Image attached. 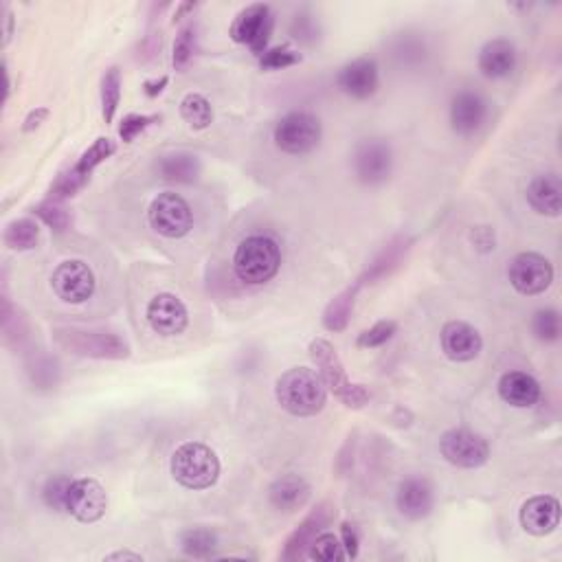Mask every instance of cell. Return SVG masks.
Instances as JSON below:
<instances>
[{
    "label": "cell",
    "instance_id": "obj_1",
    "mask_svg": "<svg viewBox=\"0 0 562 562\" xmlns=\"http://www.w3.org/2000/svg\"><path fill=\"white\" fill-rule=\"evenodd\" d=\"M275 398L279 407L297 418H310L323 411L328 400V387H325L319 372L310 367H292L286 374L277 378Z\"/></svg>",
    "mask_w": 562,
    "mask_h": 562
},
{
    "label": "cell",
    "instance_id": "obj_2",
    "mask_svg": "<svg viewBox=\"0 0 562 562\" xmlns=\"http://www.w3.org/2000/svg\"><path fill=\"white\" fill-rule=\"evenodd\" d=\"M281 266L279 244L268 235H249L233 255V271L249 286H262L271 281Z\"/></svg>",
    "mask_w": 562,
    "mask_h": 562
},
{
    "label": "cell",
    "instance_id": "obj_3",
    "mask_svg": "<svg viewBox=\"0 0 562 562\" xmlns=\"http://www.w3.org/2000/svg\"><path fill=\"white\" fill-rule=\"evenodd\" d=\"M172 475L187 490H207L220 479V459L207 444L185 442L172 455Z\"/></svg>",
    "mask_w": 562,
    "mask_h": 562
},
{
    "label": "cell",
    "instance_id": "obj_4",
    "mask_svg": "<svg viewBox=\"0 0 562 562\" xmlns=\"http://www.w3.org/2000/svg\"><path fill=\"white\" fill-rule=\"evenodd\" d=\"M310 356L319 367V376L323 378L325 387H328L347 409L365 407L369 402V391L363 385H354V382H350L332 343H328L325 339H314L310 343Z\"/></svg>",
    "mask_w": 562,
    "mask_h": 562
},
{
    "label": "cell",
    "instance_id": "obj_5",
    "mask_svg": "<svg viewBox=\"0 0 562 562\" xmlns=\"http://www.w3.org/2000/svg\"><path fill=\"white\" fill-rule=\"evenodd\" d=\"M321 141V121L317 115L306 110L288 112L275 126V143L286 154H308Z\"/></svg>",
    "mask_w": 562,
    "mask_h": 562
},
{
    "label": "cell",
    "instance_id": "obj_6",
    "mask_svg": "<svg viewBox=\"0 0 562 562\" xmlns=\"http://www.w3.org/2000/svg\"><path fill=\"white\" fill-rule=\"evenodd\" d=\"M148 220L156 233L170 240L185 238L194 229V211L183 196L172 194V191H165L152 200Z\"/></svg>",
    "mask_w": 562,
    "mask_h": 562
},
{
    "label": "cell",
    "instance_id": "obj_7",
    "mask_svg": "<svg viewBox=\"0 0 562 562\" xmlns=\"http://www.w3.org/2000/svg\"><path fill=\"white\" fill-rule=\"evenodd\" d=\"M275 16L273 9L262 3L249 5L235 16L231 25V38L238 44H246L253 53L262 55L266 51V44L273 36Z\"/></svg>",
    "mask_w": 562,
    "mask_h": 562
},
{
    "label": "cell",
    "instance_id": "obj_8",
    "mask_svg": "<svg viewBox=\"0 0 562 562\" xmlns=\"http://www.w3.org/2000/svg\"><path fill=\"white\" fill-rule=\"evenodd\" d=\"M117 145L112 143L106 137H99L91 148H88L82 156L80 161H77L69 172H64L58 181L53 183L51 187V196L53 198H73L77 191H80L88 181H91V174L97 165L104 163L106 159H110L112 154H115Z\"/></svg>",
    "mask_w": 562,
    "mask_h": 562
},
{
    "label": "cell",
    "instance_id": "obj_9",
    "mask_svg": "<svg viewBox=\"0 0 562 562\" xmlns=\"http://www.w3.org/2000/svg\"><path fill=\"white\" fill-rule=\"evenodd\" d=\"M58 341L66 350L77 356L91 358H128L130 347L119 339L117 334L110 332H86V330H60Z\"/></svg>",
    "mask_w": 562,
    "mask_h": 562
},
{
    "label": "cell",
    "instance_id": "obj_10",
    "mask_svg": "<svg viewBox=\"0 0 562 562\" xmlns=\"http://www.w3.org/2000/svg\"><path fill=\"white\" fill-rule=\"evenodd\" d=\"M510 284L521 295H541L554 281V266L541 253L516 255L508 268Z\"/></svg>",
    "mask_w": 562,
    "mask_h": 562
},
{
    "label": "cell",
    "instance_id": "obj_11",
    "mask_svg": "<svg viewBox=\"0 0 562 562\" xmlns=\"http://www.w3.org/2000/svg\"><path fill=\"white\" fill-rule=\"evenodd\" d=\"M440 451L448 464L466 470L483 466L490 457L488 442L468 429L446 431L440 440Z\"/></svg>",
    "mask_w": 562,
    "mask_h": 562
},
{
    "label": "cell",
    "instance_id": "obj_12",
    "mask_svg": "<svg viewBox=\"0 0 562 562\" xmlns=\"http://www.w3.org/2000/svg\"><path fill=\"white\" fill-rule=\"evenodd\" d=\"M393 167L391 145L382 139H365L354 150V174L363 185H382Z\"/></svg>",
    "mask_w": 562,
    "mask_h": 562
},
{
    "label": "cell",
    "instance_id": "obj_13",
    "mask_svg": "<svg viewBox=\"0 0 562 562\" xmlns=\"http://www.w3.org/2000/svg\"><path fill=\"white\" fill-rule=\"evenodd\" d=\"M51 286L62 301L66 303H84L95 292V275L91 266L82 260L62 262L51 277Z\"/></svg>",
    "mask_w": 562,
    "mask_h": 562
},
{
    "label": "cell",
    "instance_id": "obj_14",
    "mask_svg": "<svg viewBox=\"0 0 562 562\" xmlns=\"http://www.w3.org/2000/svg\"><path fill=\"white\" fill-rule=\"evenodd\" d=\"M108 510V494L104 486L93 477L73 479L66 501V512L73 514L80 523H97Z\"/></svg>",
    "mask_w": 562,
    "mask_h": 562
},
{
    "label": "cell",
    "instance_id": "obj_15",
    "mask_svg": "<svg viewBox=\"0 0 562 562\" xmlns=\"http://www.w3.org/2000/svg\"><path fill=\"white\" fill-rule=\"evenodd\" d=\"M150 328L161 336H178L187 330L189 312L185 303L172 292H161L150 299L148 310H145Z\"/></svg>",
    "mask_w": 562,
    "mask_h": 562
},
{
    "label": "cell",
    "instance_id": "obj_16",
    "mask_svg": "<svg viewBox=\"0 0 562 562\" xmlns=\"http://www.w3.org/2000/svg\"><path fill=\"white\" fill-rule=\"evenodd\" d=\"M334 516H336V508L332 503H328V501L319 503L317 508L306 516V521H303L297 530L290 534L286 547H284V554L281 556H284L286 560H299L303 556H308V549L314 543V538H317L325 527L334 521Z\"/></svg>",
    "mask_w": 562,
    "mask_h": 562
},
{
    "label": "cell",
    "instance_id": "obj_17",
    "mask_svg": "<svg viewBox=\"0 0 562 562\" xmlns=\"http://www.w3.org/2000/svg\"><path fill=\"white\" fill-rule=\"evenodd\" d=\"M442 350L455 363H470L481 354L483 339L475 325L448 321L442 330Z\"/></svg>",
    "mask_w": 562,
    "mask_h": 562
},
{
    "label": "cell",
    "instance_id": "obj_18",
    "mask_svg": "<svg viewBox=\"0 0 562 562\" xmlns=\"http://www.w3.org/2000/svg\"><path fill=\"white\" fill-rule=\"evenodd\" d=\"M398 512L409 521H422L433 512L435 492L426 477H407L396 492Z\"/></svg>",
    "mask_w": 562,
    "mask_h": 562
},
{
    "label": "cell",
    "instance_id": "obj_19",
    "mask_svg": "<svg viewBox=\"0 0 562 562\" xmlns=\"http://www.w3.org/2000/svg\"><path fill=\"white\" fill-rule=\"evenodd\" d=\"M336 84H339L345 95L354 99H369L380 84L378 64L374 58H356L347 62L343 69L336 75Z\"/></svg>",
    "mask_w": 562,
    "mask_h": 562
},
{
    "label": "cell",
    "instance_id": "obj_20",
    "mask_svg": "<svg viewBox=\"0 0 562 562\" xmlns=\"http://www.w3.org/2000/svg\"><path fill=\"white\" fill-rule=\"evenodd\" d=\"M519 519L527 534L547 536L560 523V503L552 494H538V497H532L523 503Z\"/></svg>",
    "mask_w": 562,
    "mask_h": 562
},
{
    "label": "cell",
    "instance_id": "obj_21",
    "mask_svg": "<svg viewBox=\"0 0 562 562\" xmlns=\"http://www.w3.org/2000/svg\"><path fill=\"white\" fill-rule=\"evenodd\" d=\"M488 117V101L475 91L457 93L451 101V126L462 137L475 134Z\"/></svg>",
    "mask_w": 562,
    "mask_h": 562
},
{
    "label": "cell",
    "instance_id": "obj_22",
    "mask_svg": "<svg viewBox=\"0 0 562 562\" xmlns=\"http://www.w3.org/2000/svg\"><path fill=\"white\" fill-rule=\"evenodd\" d=\"M527 202L541 216L558 218L562 211V181L556 172L538 174L527 187Z\"/></svg>",
    "mask_w": 562,
    "mask_h": 562
},
{
    "label": "cell",
    "instance_id": "obj_23",
    "mask_svg": "<svg viewBox=\"0 0 562 562\" xmlns=\"http://www.w3.org/2000/svg\"><path fill=\"white\" fill-rule=\"evenodd\" d=\"M516 66V47L505 38H494L479 51V71L490 80L508 77Z\"/></svg>",
    "mask_w": 562,
    "mask_h": 562
},
{
    "label": "cell",
    "instance_id": "obj_24",
    "mask_svg": "<svg viewBox=\"0 0 562 562\" xmlns=\"http://www.w3.org/2000/svg\"><path fill=\"white\" fill-rule=\"evenodd\" d=\"M310 492V483L303 477L284 475L273 481L271 490H268V499L279 512H295L308 503Z\"/></svg>",
    "mask_w": 562,
    "mask_h": 562
},
{
    "label": "cell",
    "instance_id": "obj_25",
    "mask_svg": "<svg viewBox=\"0 0 562 562\" xmlns=\"http://www.w3.org/2000/svg\"><path fill=\"white\" fill-rule=\"evenodd\" d=\"M499 396L516 409H530L541 398V385L525 372H508L499 380Z\"/></svg>",
    "mask_w": 562,
    "mask_h": 562
},
{
    "label": "cell",
    "instance_id": "obj_26",
    "mask_svg": "<svg viewBox=\"0 0 562 562\" xmlns=\"http://www.w3.org/2000/svg\"><path fill=\"white\" fill-rule=\"evenodd\" d=\"M202 172V165L198 156L187 154V152H176L170 156H163L159 161V176L167 183H183L189 185L198 181Z\"/></svg>",
    "mask_w": 562,
    "mask_h": 562
},
{
    "label": "cell",
    "instance_id": "obj_27",
    "mask_svg": "<svg viewBox=\"0 0 562 562\" xmlns=\"http://www.w3.org/2000/svg\"><path fill=\"white\" fill-rule=\"evenodd\" d=\"M361 281H356L354 286L345 288L343 292H339L330 303L328 308L323 312V328L328 332H343L350 323V317L354 312V303H356V295L361 290Z\"/></svg>",
    "mask_w": 562,
    "mask_h": 562
},
{
    "label": "cell",
    "instance_id": "obj_28",
    "mask_svg": "<svg viewBox=\"0 0 562 562\" xmlns=\"http://www.w3.org/2000/svg\"><path fill=\"white\" fill-rule=\"evenodd\" d=\"M407 251H409V240L407 238H396L393 242H389L385 249H382V253L376 257V260L369 264L367 273L358 281L365 284V281L369 279V284H374V281L391 275L400 266L402 257L407 255Z\"/></svg>",
    "mask_w": 562,
    "mask_h": 562
},
{
    "label": "cell",
    "instance_id": "obj_29",
    "mask_svg": "<svg viewBox=\"0 0 562 562\" xmlns=\"http://www.w3.org/2000/svg\"><path fill=\"white\" fill-rule=\"evenodd\" d=\"M181 547L191 558H211L218 547V534L209 527H189L181 534Z\"/></svg>",
    "mask_w": 562,
    "mask_h": 562
},
{
    "label": "cell",
    "instance_id": "obj_30",
    "mask_svg": "<svg viewBox=\"0 0 562 562\" xmlns=\"http://www.w3.org/2000/svg\"><path fill=\"white\" fill-rule=\"evenodd\" d=\"M5 244L9 246L11 251H29V249H36L38 242H40V229L38 224L33 220H14L7 224L5 235H3Z\"/></svg>",
    "mask_w": 562,
    "mask_h": 562
},
{
    "label": "cell",
    "instance_id": "obj_31",
    "mask_svg": "<svg viewBox=\"0 0 562 562\" xmlns=\"http://www.w3.org/2000/svg\"><path fill=\"white\" fill-rule=\"evenodd\" d=\"M181 115L189 123V128L205 130L213 121V108L207 97H202L198 93H189L181 101Z\"/></svg>",
    "mask_w": 562,
    "mask_h": 562
},
{
    "label": "cell",
    "instance_id": "obj_32",
    "mask_svg": "<svg viewBox=\"0 0 562 562\" xmlns=\"http://www.w3.org/2000/svg\"><path fill=\"white\" fill-rule=\"evenodd\" d=\"M121 101V71L117 66L110 69L101 77V115H104L106 123H112L117 115Z\"/></svg>",
    "mask_w": 562,
    "mask_h": 562
},
{
    "label": "cell",
    "instance_id": "obj_33",
    "mask_svg": "<svg viewBox=\"0 0 562 562\" xmlns=\"http://www.w3.org/2000/svg\"><path fill=\"white\" fill-rule=\"evenodd\" d=\"M308 558L321 562H339V560H347V554L339 536L332 532H321L310 545Z\"/></svg>",
    "mask_w": 562,
    "mask_h": 562
},
{
    "label": "cell",
    "instance_id": "obj_34",
    "mask_svg": "<svg viewBox=\"0 0 562 562\" xmlns=\"http://www.w3.org/2000/svg\"><path fill=\"white\" fill-rule=\"evenodd\" d=\"M73 486V479L66 475L51 477L42 488V501L47 503V508L55 512H66V501H69V490Z\"/></svg>",
    "mask_w": 562,
    "mask_h": 562
},
{
    "label": "cell",
    "instance_id": "obj_35",
    "mask_svg": "<svg viewBox=\"0 0 562 562\" xmlns=\"http://www.w3.org/2000/svg\"><path fill=\"white\" fill-rule=\"evenodd\" d=\"M532 332L538 341L554 343L560 339V314L552 308L538 310L532 319Z\"/></svg>",
    "mask_w": 562,
    "mask_h": 562
},
{
    "label": "cell",
    "instance_id": "obj_36",
    "mask_svg": "<svg viewBox=\"0 0 562 562\" xmlns=\"http://www.w3.org/2000/svg\"><path fill=\"white\" fill-rule=\"evenodd\" d=\"M194 49H196V25L191 22V25L181 29V33H178L176 42H174L172 64L176 71L187 69V64L191 62V58H194Z\"/></svg>",
    "mask_w": 562,
    "mask_h": 562
},
{
    "label": "cell",
    "instance_id": "obj_37",
    "mask_svg": "<svg viewBox=\"0 0 562 562\" xmlns=\"http://www.w3.org/2000/svg\"><path fill=\"white\" fill-rule=\"evenodd\" d=\"M299 62H301V53L286 47V44H281V47L266 49L260 55V64H262V69H266V71L288 69V66H295Z\"/></svg>",
    "mask_w": 562,
    "mask_h": 562
},
{
    "label": "cell",
    "instance_id": "obj_38",
    "mask_svg": "<svg viewBox=\"0 0 562 562\" xmlns=\"http://www.w3.org/2000/svg\"><path fill=\"white\" fill-rule=\"evenodd\" d=\"M33 213L55 231H66L71 224V213L58 205V202H44V205L33 209Z\"/></svg>",
    "mask_w": 562,
    "mask_h": 562
},
{
    "label": "cell",
    "instance_id": "obj_39",
    "mask_svg": "<svg viewBox=\"0 0 562 562\" xmlns=\"http://www.w3.org/2000/svg\"><path fill=\"white\" fill-rule=\"evenodd\" d=\"M398 332V323L396 321H378L372 328L365 330L361 336H358V347H380L385 345L387 341H391V336Z\"/></svg>",
    "mask_w": 562,
    "mask_h": 562
},
{
    "label": "cell",
    "instance_id": "obj_40",
    "mask_svg": "<svg viewBox=\"0 0 562 562\" xmlns=\"http://www.w3.org/2000/svg\"><path fill=\"white\" fill-rule=\"evenodd\" d=\"M159 119L161 117H148V115H128V117H123L121 126H119L121 141L123 143H132L145 128L152 126V123L159 121Z\"/></svg>",
    "mask_w": 562,
    "mask_h": 562
},
{
    "label": "cell",
    "instance_id": "obj_41",
    "mask_svg": "<svg viewBox=\"0 0 562 562\" xmlns=\"http://www.w3.org/2000/svg\"><path fill=\"white\" fill-rule=\"evenodd\" d=\"M341 543L345 547L347 558H356L361 552V534H358L354 523H343L341 525Z\"/></svg>",
    "mask_w": 562,
    "mask_h": 562
},
{
    "label": "cell",
    "instance_id": "obj_42",
    "mask_svg": "<svg viewBox=\"0 0 562 562\" xmlns=\"http://www.w3.org/2000/svg\"><path fill=\"white\" fill-rule=\"evenodd\" d=\"M472 240L479 246L481 251H490L494 249V231L490 227H479L472 233Z\"/></svg>",
    "mask_w": 562,
    "mask_h": 562
},
{
    "label": "cell",
    "instance_id": "obj_43",
    "mask_svg": "<svg viewBox=\"0 0 562 562\" xmlns=\"http://www.w3.org/2000/svg\"><path fill=\"white\" fill-rule=\"evenodd\" d=\"M49 117V110L47 108H36V110H31L27 119H25V126H22V130L25 132H31V130H36L42 126V121Z\"/></svg>",
    "mask_w": 562,
    "mask_h": 562
},
{
    "label": "cell",
    "instance_id": "obj_44",
    "mask_svg": "<svg viewBox=\"0 0 562 562\" xmlns=\"http://www.w3.org/2000/svg\"><path fill=\"white\" fill-rule=\"evenodd\" d=\"M167 82H170V80H167L165 75L161 77V80H152V82L148 80V82L143 84V91H145V95H148V97H156V95H161L165 91Z\"/></svg>",
    "mask_w": 562,
    "mask_h": 562
},
{
    "label": "cell",
    "instance_id": "obj_45",
    "mask_svg": "<svg viewBox=\"0 0 562 562\" xmlns=\"http://www.w3.org/2000/svg\"><path fill=\"white\" fill-rule=\"evenodd\" d=\"M108 562L112 560H132V562H143V556L141 554H134V552H115V554H110L106 556Z\"/></svg>",
    "mask_w": 562,
    "mask_h": 562
},
{
    "label": "cell",
    "instance_id": "obj_46",
    "mask_svg": "<svg viewBox=\"0 0 562 562\" xmlns=\"http://www.w3.org/2000/svg\"><path fill=\"white\" fill-rule=\"evenodd\" d=\"M11 33H14V16H11V11H7V14H5V38H3L5 47L11 40Z\"/></svg>",
    "mask_w": 562,
    "mask_h": 562
},
{
    "label": "cell",
    "instance_id": "obj_47",
    "mask_svg": "<svg viewBox=\"0 0 562 562\" xmlns=\"http://www.w3.org/2000/svg\"><path fill=\"white\" fill-rule=\"evenodd\" d=\"M196 9H198V3H181L174 14V22L181 20L185 14H189V11H196Z\"/></svg>",
    "mask_w": 562,
    "mask_h": 562
}]
</instances>
